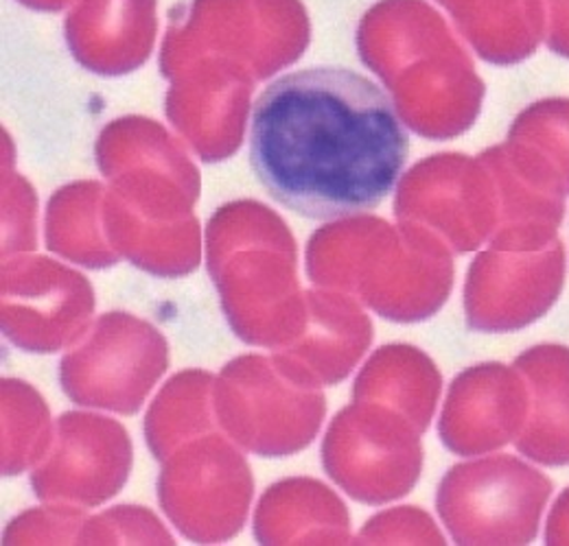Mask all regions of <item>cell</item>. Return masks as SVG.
Instances as JSON below:
<instances>
[{
    "mask_svg": "<svg viewBox=\"0 0 569 546\" xmlns=\"http://www.w3.org/2000/svg\"><path fill=\"white\" fill-rule=\"evenodd\" d=\"M515 132L557 158L569 189V101L537 103L517 121Z\"/></svg>",
    "mask_w": 569,
    "mask_h": 546,
    "instance_id": "52a82bcc",
    "label": "cell"
},
{
    "mask_svg": "<svg viewBox=\"0 0 569 546\" xmlns=\"http://www.w3.org/2000/svg\"><path fill=\"white\" fill-rule=\"evenodd\" d=\"M563 284L561 243L537 252L487 254L476 263L467 286L469 322L493 333L526 328L557 304Z\"/></svg>",
    "mask_w": 569,
    "mask_h": 546,
    "instance_id": "3957f363",
    "label": "cell"
},
{
    "mask_svg": "<svg viewBox=\"0 0 569 546\" xmlns=\"http://www.w3.org/2000/svg\"><path fill=\"white\" fill-rule=\"evenodd\" d=\"M530 392L519 370L480 365L465 374L445 411V442L460 453H487L519 437Z\"/></svg>",
    "mask_w": 569,
    "mask_h": 546,
    "instance_id": "277c9868",
    "label": "cell"
},
{
    "mask_svg": "<svg viewBox=\"0 0 569 546\" xmlns=\"http://www.w3.org/2000/svg\"><path fill=\"white\" fill-rule=\"evenodd\" d=\"M546 543L555 546L569 545V487L561 492L548 516Z\"/></svg>",
    "mask_w": 569,
    "mask_h": 546,
    "instance_id": "ba28073f",
    "label": "cell"
},
{
    "mask_svg": "<svg viewBox=\"0 0 569 546\" xmlns=\"http://www.w3.org/2000/svg\"><path fill=\"white\" fill-rule=\"evenodd\" d=\"M552 481L517 457L460 466L445 478L440 514L458 543L528 545L537 538Z\"/></svg>",
    "mask_w": 569,
    "mask_h": 546,
    "instance_id": "7a4b0ae2",
    "label": "cell"
},
{
    "mask_svg": "<svg viewBox=\"0 0 569 546\" xmlns=\"http://www.w3.org/2000/svg\"><path fill=\"white\" fill-rule=\"evenodd\" d=\"M515 367L526 378L530 410L517 448L541 466L569 464V347L541 343L523 352Z\"/></svg>",
    "mask_w": 569,
    "mask_h": 546,
    "instance_id": "5b68a950",
    "label": "cell"
},
{
    "mask_svg": "<svg viewBox=\"0 0 569 546\" xmlns=\"http://www.w3.org/2000/svg\"><path fill=\"white\" fill-rule=\"evenodd\" d=\"M410 138L390 97L342 67L293 70L257 97L250 164L277 204L331 221L368 212L397 186Z\"/></svg>",
    "mask_w": 569,
    "mask_h": 546,
    "instance_id": "6da1fadb",
    "label": "cell"
},
{
    "mask_svg": "<svg viewBox=\"0 0 569 546\" xmlns=\"http://www.w3.org/2000/svg\"><path fill=\"white\" fill-rule=\"evenodd\" d=\"M345 437L347 483L353 494L383 501L412 485L419 471V448L412 437L359 417L347 424Z\"/></svg>",
    "mask_w": 569,
    "mask_h": 546,
    "instance_id": "8992f818",
    "label": "cell"
}]
</instances>
